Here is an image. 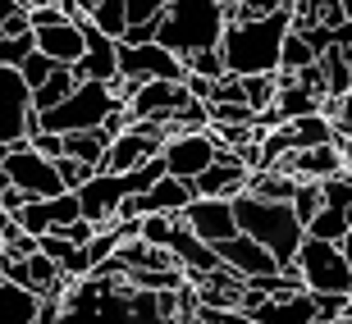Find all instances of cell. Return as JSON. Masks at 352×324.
<instances>
[{
  "mask_svg": "<svg viewBox=\"0 0 352 324\" xmlns=\"http://www.w3.org/2000/svg\"><path fill=\"white\" fill-rule=\"evenodd\" d=\"M293 32V10L274 14H248L229 23L220 41V55L234 78H256V73H279L284 69V41Z\"/></svg>",
  "mask_w": 352,
  "mask_h": 324,
  "instance_id": "1",
  "label": "cell"
},
{
  "mask_svg": "<svg viewBox=\"0 0 352 324\" xmlns=\"http://www.w3.org/2000/svg\"><path fill=\"white\" fill-rule=\"evenodd\" d=\"M224 32H229V0H170L156 41L188 60L197 51H220Z\"/></svg>",
  "mask_w": 352,
  "mask_h": 324,
  "instance_id": "2",
  "label": "cell"
},
{
  "mask_svg": "<svg viewBox=\"0 0 352 324\" xmlns=\"http://www.w3.org/2000/svg\"><path fill=\"white\" fill-rule=\"evenodd\" d=\"M234 215H238V229L248 238H256L284 270L298 265V251L307 242V224L293 215V201H261V196L243 192L234 196Z\"/></svg>",
  "mask_w": 352,
  "mask_h": 324,
  "instance_id": "3",
  "label": "cell"
},
{
  "mask_svg": "<svg viewBox=\"0 0 352 324\" xmlns=\"http://www.w3.org/2000/svg\"><path fill=\"white\" fill-rule=\"evenodd\" d=\"M119 110H129V105H124V96H115L110 82H78V91H74L65 105H55V110L41 115V128L60 132V137H69V132H91V128H105L110 115H119Z\"/></svg>",
  "mask_w": 352,
  "mask_h": 324,
  "instance_id": "4",
  "label": "cell"
},
{
  "mask_svg": "<svg viewBox=\"0 0 352 324\" xmlns=\"http://www.w3.org/2000/svg\"><path fill=\"white\" fill-rule=\"evenodd\" d=\"M298 274H302V288L316 292V297H352V265H348V251L339 242H320V238H307L298 251Z\"/></svg>",
  "mask_w": 352,
  "mask_h": 324,
  "instance_id": "5",
  "label": "cell"
},
{
  "mask_svg": "<svg viewBox=\"0 0 352 324\" xmlns=\"http://www.w3.org/2000/svg\"><path fill=\"white\" fill-rule=\"evenodd\" d=\"M32 132H41V115L32 105V87L23 82L19 69L0 65V146L28 142Z\"/></svg>",
  "mask_w": 352,
  "mask_h": 324,
  "instance_id": "6",
  "label": "cell"
},
{
  "mask_svg": "<svg viewBox=\"0 0 352 324\" xmlns=\"http://www.w3.org/2000/svg\"><path fill=\"white\" fill-rule=\"evenodd\" d=\"M5 174H10V183L23 196H32V201H51V196L69 192L65 178H60V169H55V160H46L41 151H32V142H14L10 146Z\"/></svg>",
  "mask_w": 352,
  "mask_h": 324,
  "instance_id": "7",
  "label": "cell"
},
{
  "mask_svg": "<svg viewBox=\"0 0 352 324\" xmlns=\"http://www.w3.org/2000/svg\"><path fill=\"white\" fill-rule=\"evenodd\" d=\"M119 78H129V82H183L188 78V65H183V55L165 51L160 41H146V46H124L119 41Z\"/></svg>",
  "mask_w": 352,
  "mask_h": 324,
  "instance_id": "8",
  "label": "cell"
},
{
  "mask_svg": "<svg viewBox=\"0 0 352 324\" xmlns=\"http://www.w3.org/2000/svg\"><path fill=\"white\" fill-rule=\"evenodd\" d=\"M160 156H165L170 178L197 183L210 165H215V160H220V142H215V132H174Z\"/></svg>",
  "mask_w": 352,
  "mask_h": 324,
  "instance_id": "9",
  "label": "cell"
},
{
  "mask_svg": "<svg viewBox=\"0 0 352 324\" xmlns=\"http://www.w3.org/2000/svg\"><path fill=\"white\" fill-rule=\"evenodd\" d=\"M238 311H248L256 324H316L320 320L316 292H307V288H293V292H279V297H256V292H248Z\"/></svg>",
  "mask_w": 352,
  "mask_h": 324,
  "instance_id": "10",
  "label": "cell"
},
{
  "mask_svg": "<svg viewBox=\"0 0 352 324\" xmlns=\"http://www.w3.org/2000/svg\"><path fill=\"white\" fill-rule=\"evenodd\" d=\"M183 220H188V229L206 246H220V242L243 233L238 229V215H234V201H224V196H197L192 206L183 210Z\"/></svg>",
  "mask_w": 352,
  "mask_h": 324,
  "instance_id": "11",
  "label": "cell"
},
{
  "mask_svg": "<svg viewBox=\"0 0 352 324\" xmlns=\"http://www.w3.org/2000/svg\"><path fill=\"white\" fill-rule=\"evenodd\" d=\"M215 256H220V265L224 270H234V274H243V279H265V274H279L284 265L265 251L256 238H248V233H238V238H229V242H220L215 246Z\"/></svg>",
  "mask_w": 352,
  "mask_h": 324,
  "instance_id": "12",
  "label": "cell"
},
{
  "mask_svg": "<svg viewBox=\"0 0 352 324\" xmlns=\"http://www.w3.org/2000/svg\"><path fill=\"white\" fill-rule=\"evenodd\" d=\"M160 151H165V137H151V132L129 128V132H119L115 142H110L101 174H133V169H142L146 160H156Z\"/></svg>",
  "mask_w": 352,
  "mask_h": 324,
  "instance_id": "13",
  "label": "cell"
},
{
  "mask_svg": "<svg viewBox=\"0 0 352 324\" xmlns=\"http://www.w3.org/2000/svg\"><path fill=\"white\" fill-rule=\"evenodd\" d=\"M248 183H252V169L243 165V156L220 146V160L197 178V196H224V201H234V196L248 192Z\"/></svg>",
  "mask_w": 352,
  "mask_h": 324,
  "instance_id": "14",
  "label": "cell"
},
{
  "mask_svg": "<svg viewBox=\"0 0 352 324\" xmlns=\"http://www.w3.org/2000/svg\"><path fill=\"white\" fill-rule=\"evenodd\" d=\"M78 27H82V37H87V55L74 65L78 82H119V41H110L91 23H78Z\"/></svg>",
  "mask_w": 352,
  "mask_h": 324,
  "instance_id": "15",
  "label": "cell"
},
{
  "mask_svg": "<svg viewBox=\"0 0 352 324\" xmlns=\"http://www.w3.org/2000/svg\"><path fill=\"white\" fill-rule=\"evenodd\" d=\"M165 251H170L174 260H179L183 270H188V279H201V274H210V270H220V256H215V246H206L201 238L188 229V220H174V229H170V238H165Z\"/></svg>",
  "mask_w": 352,
  "mask_h": 324,
  "instance_id": "16",
  "label": "cell"
},
{
  "mask_svg": "<svg viewBox=\"0 0 352 324\" xmlns=\"http://www.w3.org/2000/svg\"><path fill=\"white\" fill-rule=\"evenodd\" d=\"M138 201V215H183V210L197 201V183H183V178H165L151 187V192L133 196Z\"/></svg>",
  "mask_w": 352,
  "mask_h": 324,
  "instance_id": "17",
  "label": "cell"
},
{
  "mask_svg": "<svg viewBox=\"0 0 352 324\" xmlns=\"http://www.w3.org/2000/svg\"><path fill=\"white\" fill-rule=\"evenodd\" d=\"M37 51L51 55L55 65H78L82 55H87V37H82L78 23H60V27H46V32H37Z\"/></svg>",
  "mask_w": 352,
  "mask_h": 324,
  "instance_id": "18",
  "label": "cell"
},
{
  "mask_svg": "<svg viewBox=\"0 0 352 324\" xmlns=\"http://www.w3.org/2000/svg\"><path fill=\"white\" fill-rule=\"evenodd\" d=\"M274 110L284 115V124H298L307 115H320V96L302 87L293 73H279V96H274Z\"/></svg>",
  "mask_w": 352,
  "mask_h": 324,
  "instance_id": "19",
  "label": "cell"
},
{
  "mask_svg": "<svg viewBox=\"0 0 352 324\" xmlns=\"http://www.w3.org/2000/svg\"><path fill=\"white\" fill-rule=\"evenodd\" d=\"M41 315V297H32L28 288L0 279V324H32Z\"/></svg>",
  "mask_w": 352,
  "mask_h": 324,
  "instance_id": "20",
  "label": "cell"
},
{
  "mask_svg": "<svg viewBox=\"0 0 352 324\" xmlns=\"http://www.w3.org/2000/svg\"><path fill=\"white\" fill-rule=\"evenodd\" d=\"M343 151L339 142H329V146H316V151H298V178L307 183H325L334 178V174H343Z\"/></svg>",
  "mask_w": 352,
  "mask_h": 324,
  "instance_id": "21",
  "label": "cell"
},
{
  "mask_svg": "<svg viewBox=\"0 0 352 324\" xmlns=\"http://www.w3.org/2000/svg\"><path fill=\"white\" fill-rule=\"evenodd\" d=\"M105 151H110V132H105V128L69 132V137H65V156H74V160H82V165H91L96 174H101V165H105Z\"/></svg>",
  "mask_w": 352,
  "mask_h": 324,
  "instance_id": "22",
  "label": "cell"
},
{
  "mask_svg": "<svg viewBox=\"0 0 352 324\" xmlns=\"http://www.w3.org/2000/svg\"><path fill=\"white\" fill-rule=\"evenodd\" d=\"M302 187V178H288V174H279V169H256L248 183L252 196H261V201H293Z\"/></svg>",
  "mask_w": 352,
  "mask_h": 324,
  "instance_id": "23",
  "label": "cell"
},
{
  "mask_svg": "<svg viewBox=\"0 0 352 324\" xmlns=\"http://www.w3.org/2000/svg\"><path fill=\"white\" fill-rule=\"evenodd\" d=\"M74 91H78V73H74L69 65H60L51 73V82H46V87L32 91V105H37V115H46V110H55V105H65Z\"/></svg>",
  "mask_w": 352,
  "mask_h": 324,
  "instance_id": "24",
  "label": "cell"
},
{
  "mask_svg": "<svg viewBox=\"0 0 352 324\" xmlns=\"http://www.w3.org/2000/svg\"><path fill=\"white\" fill-rule=\"evenodd\" d=\"M288 128H293L298 151H316V146L339 142V128H334V119H325V115H307V119H298V124H288Z\"/></svg>",
  "mask_w": 352,
  "mask_h": 324,
  "instance_id": "25",
  "label": "cell"
},
{
  "mask_svg": "<svg viewBox=\"0 0 352 324\" xmlns=\"http://www.w3.org/2000/svg\"><path fill=\"white\" fill-rule=\"evenodd\" d=\"M96 32H105L110 41H124L129 37V5L124 0H101L96 10H91V19H87Z\"/></svg>",
  "mask_w": 352,
  "mask_h": 324,
  "instance_id": "26",
  "label": "cell"
},
{
  "mask_svg": "<svg viewBox=\"0 0 352 324\" xmlns=\"http://www.w3.org/2000/svg\"><path fill=\"white\" fill-rule=\"evenodd\" d=\"M311 65H320V51H316L302 32H288V41H284V69H279V73H302V69H311Z\"/></svg>",
  "mask_w": 352,
  "mask_h": 324,
  "instance_id": "27",
  "label": "cell"
},
{
  "mask_svg": "<svg viewBox=\"0 0 352 324\" xmlns=\"http://www.w3.org/2000/svg\"><path fill=\"white\" fill-rule=\"evenodd\" d=\"M320 69H325L329 96H352V65L343 60L339 51H325V55H320Z\"/></svg>",
  "mask_w": 352,
  "mask_h": 324,
  "instance_id": "28",
  "label": "cell"
},
{
  "mask_svg": "<svg viewBox=\"0 0 352 324\" xmlns=\"http://www.w3.org/2000/svg\"><path fill=\"white\" fill-rule=\"evenodd\" d=\"M248 87V105L261 115V110H274V96H279V73H256V78H243Z\"/></svg>",
  "mask_w": 352,
  "mask_h": 324,
  "instance_id": "29",
  "label": "cell"
},
{
  "mask_svg": "<svg viewBox=\"0 0 352 324\" xmlns=\"http://www.w3.org/2000/svg\"><path fill=\"white\" fill-rule=\"evenodd\" d=\"M325 210V187L320 183H307L302 178V187H298V196H293V215H298L307 229H311V220Z\"/></svg>",
  "mask_w": 352,
  "mask_h": 324,
  "instance_id": "30",
  "label": "cell"
},
{
  "mask_svg": "<svg viewBox=\"0 0 352 324\" xmlns=\"http://www.w3.org/2000/svg\"><path fill=\"white\" fill-rule=\"evenodd\" d=\"M14 220H19V229H23V233H32V238H46V233L55 229V220H51V206H46V201H28V206L19 210Z\"/></svg>",
  "mask_w": 352,
  "mask_h": 324,
  "instance_id": "31",
  "label": "cell"
},
{
  "mask_svg": "<svg viewBox=\"0 0 352 324\" xmlns=\"http://www.w3.org/2000/svg\"><path fill=\"white\" fill-rule=\"evenodd\" d=\"M183 65H188V73H197V78H210V82L229 78V65H224L220 51H197V55H188Z\"/></svg>",
  "mask_w": 352,
  "mask_h": 324,
  "instance_id": "32",
  "label": "cell"
},
{
  "mask_svg": "<svg viewBox=\"0 0 352 324\" xmlns=\"http://www.w3.org/2000/svg\"><path fill=\"white\" fill-rule=\"evenodd\" d=\"M55 69H60V65H55L51 55L32 51V55L23 60V69H19V73H23V82H28V87L37 91V87H46V82H51V73H55Z\"/></svg>",
  "mask_w": 352,
  "mask_h": 324,
  "instance_id": "33",
  "label": "cell"
},
{
  "mask_svg": "<svg viewBox=\"0 0 352 324\" xmlns=\"http://www.w3.org/2000/svg\"><path fill=\"white\" fill-rule=\"evenodd\" d=\"M320 187H325V206L348 210V215H352V174H348V169H343V174H334V178H325Z\"/></svg>",
  "mask_w": 352,
  "mask_h": 324,
  "instance_id": "34",
  "label": "cell"
},
{
  "mask_svg": "<svg viewBox=\"0 0 352 324\" xmlns=\"http://www.w3.org/2000/svg\"><path fill=\"white\" fill-rule=\"evenodd\" d=\"M55 169H60V178H65V187H69V192H78L82 183H91V178H96V169H91V165H82V160H74V156H60V160H55Z\"/></svg>",
  "mask_w": 352,
  "mask_h": 324,
  "instance_id": "35",
  "label": "cell"
},
{
  "mask_svg": "<svg viewBox=\"0 0 352 324\" xmlns=\"http://www.w3.org/2000/svg\"><path fill=\"white\" fill-rule=\"evenodd\" d=\"M129 5V27H142V23H160L165 19V0H124Z\"/></svg>",
  "mask_w": 352,
  "mask_h": 324,
  "instance_id": "36",
  "label": "cell"
},
{
  "mask_svg": "<svg viewBox=\"0 0 352 324\" xmlns=\"http://www.w3.org/2000/svg\"><path fill=\"white\" fill-rule=\"evenodd\" d=\"M87 256H91V270H96V265H105L110 256H119V238H115V229H110V224H105L101 233L87 242Z\"/></svg>",
  "mask_w": 352,
  "mask_h": 324,
  "instance_id": "37",
  "label": "cell"
},
{
  "mask_svg": "<svg viewBox=\"0 0 352 324\" xmlns=\"http://www.w3.org/2000/svg\"><path fill=\"white\" fill-rule=\"evenodd\" d=\"M210 105H248V87H243V78H220L215 82V91H210Z\"/></svg>",
  "mask_w": 352,
  "mask_h": 324,
  "instance_id": "38",
  "label": "cell"
},
{
  "mask_svg": "<svg viewBox=\"0 0 352 324\" xmlns=\"http://www.w3.org/2000/svg\"><path fill=\"white\" fill-rule=\"evenodd\" d=\"M174 220H179V215H142V242L165 246V238H170Z\"/></svg>",
  "mask_w": 352,
  "mask_h": 324,
  "instance_id": "39",
  "label": "cell"
},
{
  "mask_svg": "<svg viewBox=\"0 0 352 324\" xmlns=\"http://www.w3.org/2000/svg\"><path fill=\"white\" fill-rule=\"evenodd\" d=\"M28 142H32V151H41V156L46 160H60L65 156V137H60V132H32V137H28Z\"/></svg>",
  "mask_w": 352,
  "mask_h": 324,
  "instance_id": "40",
  "label": "cell"
},
{
  "mask_svg": "<svg viewBox=\"0 0 352 324\" xmlns=\"http://www.w3.org/2000/svg\"><path fill=\"white\" fill-rule=\"evenodd\" d=\"M55 233H65V238H69V242H74V246H87L91 238L101 233V224H91V220H74V224H69V229H55Z\"/></svg>",
  "mask_w": 352,
  "mask_h": 324,
  "instance_id": "41",
  "label": "cell"
},
{
  "mask_svg": "<svg viewBox=\"0 0 352 324\" xmlns=\"http://www.w3.org/2000/svg\"><path fill=\"white\" fill-rule=\"evenodd\" d=\"M329 51H339L343 60H348V65H352V23H343L339 32H334V46H329Z\"/></svg>",
  "mask_w": 352,
  "mask_h": 324,
  "instance_id": "42",
  "label": "cell"
},
{
  "mask_svg": "<svg viewBox=\"0 0 352 324\" xmlns=\"http://www.w3.org/2000/svg\"><path fill=\"white\" fill-rule=\"evenodd\" d=\"M60 315H65V297L60 301H41V315L32 324H60Z\"/></svg>",
  "mask_w": 352,
  "mask_h": 324,
  "instance_id": "43",
  "label": "cell"
},
{
  "mask_svg": "<svg viewBox=\"0 0 352 324\" xmlns=\"http://www.w3.org/2000/svg\"><path fill=\"white\" fill-rule=\"evenodd\" d=\"M19 14H28V10H23V0H0V32H5V27H10Z\"/></svg>",
  "mask_w": 352,
  "mask_h": 324,
  "instance_id": "44",
  "label": "cell"
},
{
  "mask_svg": "<svg viewBox=\"0 0 352 324\" xmlns=\"http://www.w3.org/2000/svg\"><path fill=\"white\" fill-rule=\"evenodd\" d=\"M339 151H343V165H348V174H352V137H339Z\"/></svg>",
  "mask_w": 352,
  "mask_h": 324,
  "instance_id": "45",
  "label": "cell"
},
{
  "mask_svg": "<svg viewBox=\"0 0 352 324\" xmlns=\"http://www.w3.org/2000/svg\"><path fill=\"white\" fill-rule=\"evenodd\" d=\"M78 5H82V14H87V19H91V10H96L101 0H78Z\"/></svg>",
  "mask_w": 352,
  "mask_h": 324,
  "instance_id": "46",
  "label": "cell"
},
{
  "mask_svg": "<svg viewBox=\"0 0 352 324\" xmlns=\"http://www.w3.org/2000/svg\"><path fill=\"white\" fill-rule=\"evenodd\" d=\"M41 5H51V0H23V10H41Z\"/></svg>",
  "mask_w": 352,
  "mask_h": 324,
  "instance_id": "47",
  "label": "cell"
},
{
  "mask_svg": "<svg viewBox=\"0 0 352 324\" xmlns=\"http://www.w3.org/2000/svg\"><path fill=\"white\" fill-rule=\"evenodd\" d=\"M339 5H343V14H348V23H352V0H339Z\"/></svg>",
  "mask_w": 352,
  "mask_h": 324,
  "instance_id": "48",
  "label": "cell"
},
{
  "mask_svg": "<svg viewBox=\"0 0 352 324\" xmlns=\"http://www.w3.org/2000/svg\"><path fill=\"white\" fill-rule=\"evenodd\" d=\"M5 251H10V242H5V233H0V260H5Z\"/></svg>",
  "mask_w": 352,
  "mask_h": 324,
  "instance_id": "49",
  "label": "cell"
},
{
  "mask_svg": "<svg viewBox=\"0 0 352 324\" xmlns=\"http://www.w3.org/2000/svg\"><path fill=\"white\" fill-rule=\"evenodd\" d=\"M343 251H348V265H352V238H348V242H343Z\"/></svg>",
  "mask_w": 352,
  "mask_h": 324,
  "instance_id": "50",
  "label": "cell"
},
{
  "mask_svg": "<svg viewBox=\"0 0 352 324\" xmlns=\"http://www.w3.org/2000/svg\"><path fill=\"white\" fill-rule=\"evenodd\" d=\"M5 156H10V146H0V169H5Z\"/></svg>",
  "mask_w": 352,
  "mask_h": 324,
  "instance_id": "51",
  "label": "cell"
},
{
  "mask_svg": "<svg viewBox=\"0 0 352 324\" xmlns=\"http://www.w3.org/2000/svg\"><path fill=\"white\" fill-rule=\"evenodd\" d=\"M343 320H348V324H352V301H348V311H343Z\"/></svg>",
  "mask_w": 352,
  "mask_h": 324,
  "instance_id": "52",
  "label": "cell"
},
{
  "mask_svg": "<svg viewBox=\"0 0 352 324\" xmlns=\"http://www.w3.org/2000/svg\"><path fill=\"white\" fill-rule=\"evenodd\" d=\"M174 324H206V320H174Z\"/></svg>",
  "mask_w": 352,
  "mask_h": 324,
  "instance_id": "53",
  "label": "cell"
},
{
  "mask_svg": "<svg viewBox=\"0 0 352 324\" xmlns=\"http://www.w3.org/2000/svg\"><path fill=\"white\" fill-rule=\"evenodd\" d=\"M339 324H348V320H339Z\"/></svg>",
  "mask_w": 352,
  "mask_h": 324,
  "instance_id": "54",
  "label": "cell"
},
{
  "mask_svg": "<svg viewBox=\"0 0 352 324\" xmlns=\"http://www.w3.org/2000/svg\"><path fill=\"white\" fill-rule=\"evenodd\" d=\"M165 5H170V0H165Z\"/></svg>",
  "mask_w": 352,
  "mask_h": 324,
  "instance_id": "55",
  "label": "cell"
}]
</instances>
